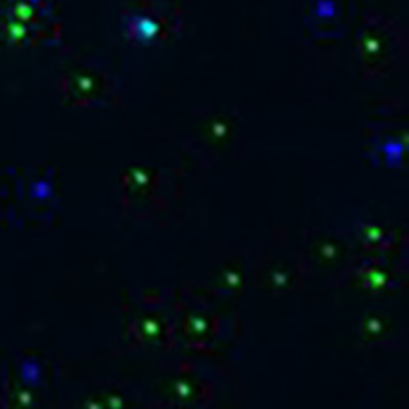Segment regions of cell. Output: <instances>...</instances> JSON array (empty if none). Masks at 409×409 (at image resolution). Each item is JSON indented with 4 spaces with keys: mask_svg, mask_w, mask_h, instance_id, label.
Masks as SVG:
<instances>
[{
    "mask_svg": "<svg viewBox=\"0 0 409 409\" xmlns=\"http://www.w3.org/2000/svg\"><path fill=\"white\" fill-rule=\"evenodd\" d=\"M104 88H106L104 76L92 69H80L76 72H70L64 79V92L76 104L94 102L104 94Z\"/></svg>",
    "mask_w": 409,
    "mask_h": 409,
    "instance_id": "cell-1",
    "label": "cell"
}]
</instances>
